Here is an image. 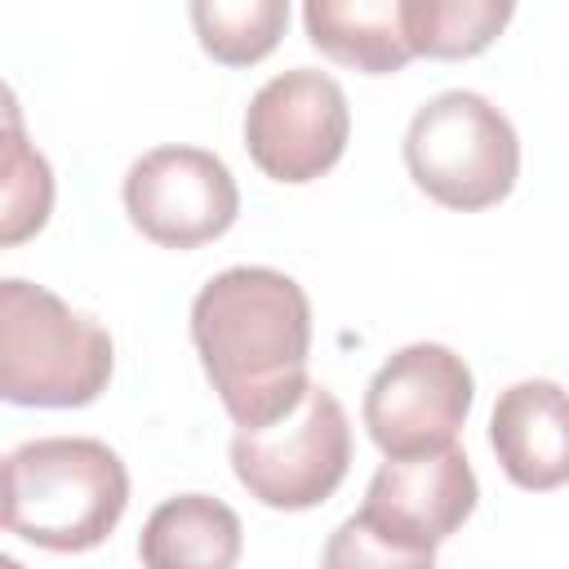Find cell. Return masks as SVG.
Returning a JSON list of instances; mask_svg holds the SVG:
<instances>
[{"mask_svg": "<svg viewBox=\"0 0 569 569\" xmlns=\"http://www.w3.org/2000/svg\"><path fill=\"white\" fill-rule=\"evenodd\" d=\"M191 342L236 427L289 418L311 378V302L276 267H227L191 302Z\"/></svg>", "mask_w": 569, "mask_h": 569, "instance_id": "obj_1", "label": "cell"}, {"mask_svg": "<svg viewBox=\"0 0 569 569\" xmlns=\"http://www.w3.org/2000/svg\"><path fill=\"white\" fill-rule=\"evenodd\" d=\"M129 507V471L93 436L27 440L4 458V529L44 551H89Z\"/></svg>", "mask_w": 569, "mask_h": 569, "instance_id": "obj_2", "label": "cell"}, {"mask_svg": "<svg viewBox=\"0 0 569 569\" xmlns=\"http://www.w3.org/2000/svg\"><path fill=\"white\" fill-rule=\"evenodd\" d=\"M111 333L31 280H0V396L9 405L76 409L111 382Z\"/></svg>", "mask_w": 569, "mask_h": 569, "instance_id": "obj_3", "label": "cell"}, {"mask_svg": "<svg viewBox=\"0 0 569 569\" xmlns=\"http://www.w3.org/2000/svg\"><path fill=\"white\" fill-rule=\"evenodd\" d=\"M405 169L436 204L476 213L511 196L520 138L485 93L445 89L413 111L405 129Z\"/></svg>", "mask_w": 569, "mask_h": 569, "instance_id": "obj_4", "label": "cell"}, {"mask_svg": "<svg viewBox=\"0 0 569 569\" xmlns=\"http://www.w3.org/2000/svg\"><path fill=\"white\" fill-rule=\"evenodd\" d=\"M351 467V427L338 396L320 382L307 387L302 405L271 427H240L231 436V471L276 511L320 507Z\"/></svg>", "mask_w": 569, "mask_h": 569, "instance_id": "obj_5", "label": "cell"}, {"mask_svg": "<svg viewBox=\"0 0 569 569\" xmlns=\"http://www.w3.org/2000/svg\"><path fill=\"white\" fill-rule=\"evenodd\" d=\"M476 400V378L445 342L400 347L365 391L369 440L387 458H427L453 445Z\"/></svg>", "mask_w": 569, "mask_h": 569, "instance_id": "obj_6", "label": "cell"}, {"mask_svg": "<svg viewBox=\"0 0 569 569\" xmlns=\"http://www.w3.org/2000/svg\"><path fill=\"white\" fill-rule=\"evenodd\" d=\"M351 133L347 93L329 71L293 67L271 76L244 111V151L276 182H311L329 173Z\"/></svg>", "mask_w": 569, "mask_h": 569, "instance_id": "obj_7", "label": "cell"}, {"mask_svg": "<svg viewBox=\"0 0 569 569\" xmlns=\"http://www.w3.org/2000/svg\"><path fill=\"white\" fill-rule=\"evenodd\" d=\"M124 213L147 240L164 249H196L236 222L240 191L213 151L156 147L124 173Z\"/></svg>", "mask_w": 569, "mask_h": 569, "instance_id": "obj_8", "label": "cell"}, {"mask_svg": "<svg viewBox=\"0 0 569 569\" xmlns=\"http://www.w3.org/2000/svg\"><path fill=\"white\" fill-rule=\"evenodd\" d=\"M476 471L467 453L449 445L427 458H387L373 471L356 516L405 547L436 551V542L462 529V520L476 511Z\"/></svg>", "mask_w": 569, "mask_h": 569, "instance_id": "obj_9", "label": "cell"}, {"mask_svg": "<svg viewBox=\"0 0 569 569\" xmlns=\"http://www.w3.org/2000/svg\"><path fill=\"white\" fill-rule=\"evenodd\" d=\"M489 445L511 485L533 493L569 485V391L551 378L511 382L493 405Z\"/></svg>", "mask_w": 569, "mask_h": 569, "instance_id": "obj_10", "label": "cell"}, {"mask_svg": "<svg viewBox=\"0 0 569 569\" xmlns=\"http://www.w3.org/2000/svg\"><path fill=\"white\" fill-rule=\"evenodd\" d=\"M240 547V516L209 493L164 498L138 533L142 569H236Z\"/></svg>", "mask_w": 569, "mask_h": 569, "instance_id": "obj_11", "label": "cell"}, {"mask_svg": "<svg viewBox=\"0 0 569 569\" xmlns=\"http://www.w3.org/2000/svg\"><path fill=\"white\" fill-rule=\"evenodd\" d=\"M302 22L320 53L365 76H391L413 58L405 0H307Z\"/></svg>", "mask_w": 569, "mask_h": 569, "instance_id": "obj_12", "label": "cell"}, {"mask_svg": "<svg viewBox=\"0 0 569 569\" xmlns=\"http://www.w3.org/2000/svg\"><path fill=\"white\" fill-rule=\"evenodd\" d=\"M507 0H405V36L413 58H471L511 22Z\"/></svg>", "mask_w": 569, "mask_h": 569, "instance_id": "obj_13", "label": "cell"}, {"mask_svg": "<svg viewBox=\"0 0 569 569\" xmlns=\"http://www.w3.org/2000/svg\"><path fill=\"white\" fill-rule=\"evenodd\" d=\"M289 22L284 0H196L191 27L200 36V49L222 67H249L262 62Z\"/></svg>", "mask_w": 569, "mask_h": 569, "instance_id": "obj_14", "label": "cell"}, {"mask_svg": "<svg viewBox=\"0 0 569 569\" xmlns=\"http://www.w3.org/2000/svg\"><path fill=\"white\" fill-rule=\"evenodd\" d=\"M53 173L49 160L27 142L13 98L4 102V151H0V244H22L49 222Z\"/></svg>", "mask_w": 569, "mask_h": 569, "instance_id": "obj_15", "label": "cell"}, {"mask_svg": "<svg viewBox=\"0 0 569 569\" xmlns=\"http://www.w3.org/2000/svg\"><path fill=\"white\" fill-rule=\"evenodd\" d=\"M320 569H436V551L405 547L373 529L365 516H347L329 533Z\"/></svg>", "mask_w": 569, "mask_h": 569, "instance_id": "obj_16", "label": "cell"}, {"mask_svg": "<svg viewBox=\"0 0 569 569\" xmlns=\"http://www.w3.org/2000/svg\"><path fill=\"white\" fill-rule=\"evenodd\" d=\"M0 569H22V565H18L13 556H4V560H0Z\"/></svg>", "mask_w": 569, "mask_h": 569, "instance_id": "obj_17", "label": "cell"}]
</instances>
